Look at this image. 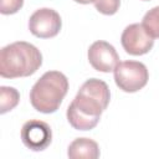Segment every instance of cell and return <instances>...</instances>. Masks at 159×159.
Instances as JSON below:
<instances>
[{
	"label": "cell",
	"instance_id": "6da1fadb",
	"mask_svg": "<svg viewBox=\"0 0 159 159\" xmlns=\"http://www.w3.org/2000/svg\"><path fill=\"white\" fill-rule=\"evenodd\" d=\"M111 93L107 83L98 78L87 80L67 108V120L77 130L93 129L108 107Z\"/></svg>",
	"mask_w": 159,
	"mask_h": 159
},
{
	"label": "cell",
	"instance_id": "7a4b0ae2",
	"mask_svg": "<svg viewBox=\"0 0 159 159\" xmlns=\"http://www.w3.org/2000/svg\"><path fill=\"white\" fill-rule=\"evenodd\" d=\"M42 65L40 50L30 42L16 41L0 51V76L19 78L34 75Z\"/></svg>",
	"mask_w": 159,
	"mask_h": 159
},
{
	"label": "cell",
	"instance_id": "3957f363",
	"mask_svg": "<svg viewBox=\"0 0 159 159\" xmlns=\"http://www.w3.org/2000/svg\"><path fill=\"white\" fill-rule=\"evenodd\" d=\"M68 92V80L60 71L45 72L30 91L32 107L41 113L56 112Z\"/></svg>",
	"mask_w": 159,
	"mask_h": 159
},
{
	"label": "cell",
	"instance_id": "277c9868",
	"mask_svg": "<svg viewBox=\"0 0 159 159\" xmlns=\"http://www.w3.org/2000/svg\"><path fill=\"white\" fill-rule=\"evenodd\" d=\"M114 72L116 84L127 93H134L142 89L149 80V72L144 63L139 61H123L119 62Z\"/></svg>",
	"mask_w": 159,
	"mask_h": 159
},
{
	"label": "cell",
	"instance_id": "5b68a950",
	"mask_svg": "<svg viewBox=\"0 0 159 159\" xmlns=\"http://www.w3.org/2000/svg\"><path fill=\"white\" fill-rule=\"evenodd\" d=\"M62 26V20L60 14L50 7H42L36 10L29 20L30 32L40 39L55 37Z\"/></svg>",
	"mask_w": 159,
	"mask_h": 159
},
{
	"label": "cell",
	"instance_id": "8992f818",
	"mask_svg": "<svg viewBox=\"0 0 159 159\" xmlns=\"http://www.w3.org/2000/svg\"><path fill=\"white\" fill-rule=\"evenodd\" d=\"M20 137L26 148L32 152H41L51 144L52 130L46 122L40 119H30L22 125Z\"/></svg>",
	"mask_w": 159,
	"mask_h": 159
},
{
	"label": "cell",
	"instance_id": "52a82bcc",
	"mask_svg": "<svg viewBox=\"0 0 159 159\" xmlns=\"http://www.w3.org/2000/svg\"><path fill=\"white\" fill-rule=\"evenodd\" d=\"M120 42L127 53L142 56L153 48L154 39L147 32L142 24H130L123 30Z\"/></svg>",
	"mask_w": 159,
	"mask_h": 159
},
{
	"label": "cell",
	"instance_id": "ba28073f",
	"mask_svg": "<svg viewBox=\"0 0 159 159\" xmlns=\"http://www.w3.org/2000/svg\"><path fill=\"white\" fill-rule=\"evenodd\" d=\"M88 61L98 72H112L119 63V56L116 48L107 41H96L88 48Z\"/></svg>",
	"mask_w": 159,
	"mask_h": 159
},
{
	"label": "cell",
	"instance_id": "9c48e42d",
	"mask_svg": "<svg viewBox=\"0 0 159 159\" xmlns=\"http://www.w3.org/2000/svg\"><path fill=\"white\" fill-rule=\"evenodd\" d=\"M71 159H97L99 157L98 144L89 138H76L67 150Z\"/></svg>",
	"mask_w": 159,
	"mask_h": 159
},
{
	"label": "cell",
	"instance_id": "30bf717a",
	"mask_svg": "<svg viewBox=\"0 0 159 159\" xmlns=\"http://www.w3.org/2000/svg\"><path fill=\"white\" fill-rule=\"evenodd\" d=\"M20 101V93L14 87H0V113L4 114L14 109Z\"/></svg>",
	"mask_w": 159,
	"mask_h": 159
},
{
	"label": "cell",
	"instance_id": "8fae6325",
	"mask_svg": "<svg viewBox=\"0 0 159 159\" xmlns=\"http://www.w3.org/2000/svg\"><path fill=\"white\" fill-rule=\"evenodd\" d=\"M142 25L153 39H159V6H154L144 15Z\"/></svg>",
	"mask_w": 159,
	"mask_h": 159
},
{
	"label": "cell",
	"instance_id": "7c38bea8",
	"mask_svg": "<svg viewBox=\"0 0 159 159\" xmlns=\"http://www.w3.org/2000/svg\"><path fill=\"white\" fill-rule=\"evenodd\" d=\"M94 7L103 15H114L120 5V0H94Z\"/></svg>",
	"mask_w": 159,
	"mask_h": 159
},
{
	"label": "cell",
	"instance_id": "4fadbf2b",
	"mask_svg": "<svg viewBox=\"0 0 159 159\" xmlns=\"http://www.w3.org/2000/svg\"><path fill=\"white\" fill-rule=\"evenodd\" d=\"M24 5V0H0V12L2 15H11L17 12Z\"/></svg>",
	"mask_w": 159,
	"mask_h": 159
},
{
	"label": "cell",
	"instance_id": "5bb4252c",
	"mask_svg": "<svg viewBox=\"0 0 159 159\" xmlns=\"http://www.w3.org/2000/svg\"><path fill=\"white\" fill-rule=\"evenodd\" d=\"M76 2H78V4H83V5H86V4H91V2H93L94 0H75Z\"/></svg>",
	"mask_w": 159,
	"mask_h": 159
},
{
	"label": "cell",
	"instance_id": "9a60e30c",
	"mask_svg": "<svg viewBox=\"0 0 159 159\" xmlns=\"http://www.w3.org/2000/svg\"><path fill=\"white\" fill-rule=\"evenodd\" d=\"M143 1H149V0H143Z\"/></svg>",
	"mask_w": 159,
	"mask_h": 159
}]
</instances>
